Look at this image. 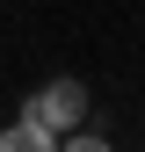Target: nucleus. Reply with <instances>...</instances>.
<instances>
[{
	"label": "nucleus",
	"mask_w": 145,
	"mask_h": 152,
	"mask_svg": "<svg viewBox=\"0 0 145 152\" xmlns=\"http://www.w3.org/2000/svg\"><path fill=\"white\" fill-rule=\"evenodd\" d=\"M22 123H44V130H80L87 123V87L80 80H44V87H29V102H22Z\"/></svg>",
	"instance_id": "obj_1"
},
{
	"label": "nucleus",
	"mask_w": 145,
	"mask_h": 152,
	"mask_svg": "<svg viewBox=\"0 0 145 152\" xmlns=\"http://www.w3.org/2000/svg\"><path fill=\"white\" fill-rule=\"evenodd\" d=\"M0 152H58V130H44V123H22V116H15L7 130H0Z\"/></svg>",
	"instance_id": "obj_2"
},
{
	"label": "nucleus",
	"mask_w": 145,
	"mask_h": 152,
	"mask_svg": "<svg viewBox=\"0 0 145 152\" xmlns=\"http://www.w3.org/2000/svg\"><path fill=\"white\" fill-rule=\"evenodd\" d=\"M58 152H116V145H109L102 130H87V123H80V130H65V138H58Z\"/></svg>",
	"instance_id": "obj_3"
}]
</instances>
